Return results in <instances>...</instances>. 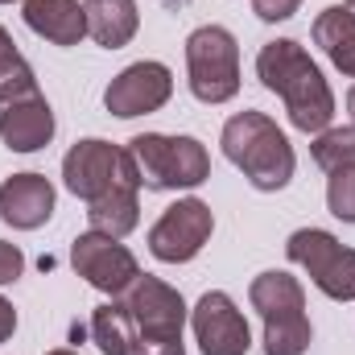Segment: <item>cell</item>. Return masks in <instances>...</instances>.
<instances>
[{
	"label": "cell",
	"mask_w": 355,
	"mask_h": 355,
	"mask_svg": "<svg viewBox=\"0 0 355 355\" xmlns=\"http://www.w3.org/2000/svg\"><path fill=\"white\" fill-rule=\"evenodd\" d=\"M71 265H75V272L87 281L91 289L112 293V297H124L128 285L141 277L137 257H132L116 236H103V232H83V236L75 240Z\"/></svg>",
	"instance_id": "obj_8"
},
{
	"label": "cell",
	"mask_w": 355,
	"mask_h": 355,
	"mask_svg": "<svg viewBox=\"0 0 355 355\" xmlns=\"http://www.w3.org/2000/svg\"><path fill=\"white\" fill-rule=\"evenodd\" d=\"M128 157L145 190H190L211 178V157L194 137L141 132L128 141Z\"/></svg>",
	"instance_id": "obj_3"
},
{
	"label": "cell",
	"mask_w": 355,
	"mask_h": 355,
	"mask_svg": "<svg viewBox=\"0 0 355 355\" xmlns=\"http://www.w3.org/2000/svg\"><path fill=\"white\" fill-rule=\"evenodd\" d=\"M223 157L248 178L257 190H285L289 178L297 170L293 145L285 141V132L268 120L265 112H240L223 124Z\"/></svg>",
	"instance_id": "obj_2"
},
{
	"label": "cell",
	"mask_w": 355,
	"mask_h": 355,
	"mask_svg": "<svg viewBox=\"0 0 355 355\" xmlns=\"http://www.w3.org/2000/svg\"><path fill=\"white\" fill-rule=\"evenodd\" d=\"M132 355H186L182 339H153V335H137Z\"/></svg>",
	"instance_id": "obj_25"
},
{
	"label": "cell",
	"mask_w": 355,
	"mask_h": 355,
	"mask_svg": "<svg viewBox=\"0 0 355 355\" xmlns=\"http://www.w3.org/2000/svg\"><path fill=\"white\" fill-rule=\"evenodd\" d=\"M314 339L310 318H285V322H265V355H306Z\"/></svg>",
	"instance_id": "obj_22"
},
{
	"label": "cell",
	"mask_w": 355,
	"mask_h": 355,
	"mask_svg": "<svg viewBox=\"0 0 355 355\" xmlns=\"http://www.w3.org/2000/svg\"><path fill=\"white\" fill-rule=\"evenodd\" d=\"M327 207H331L335 219L355 223V166H343V170L331 174V182H327Z\"/></svg>",
	"instance_id": "obj_23"
},
{
	"label": "cell",
	"mask_w": 355,
	"mask_h": 355,
	"mask_svg": "<svg viewBox=\"0 0 355 355\" xmlns=\"http://www.w3.org/2000/svg\"><path fill=\"white\" fill-rule=\"evenodd\" d=\"M83 12H87V33L103 50H120L137 37L141 17L132 0H87Z\"/></svg>",
	"instance_id": "obj_17"
},
{
	"label": "cell",
	"mask_w": 355,
	"mask_h": 355,
	"mask_svg": "<svg viewBox=\"0 0 355 355\" xmlns=\"http://www.w3.org/2000/svg\"><path fill=\"white\" fill-rule=\"evenodd\" d=\"M91 339L103 355H132L137 343V327L124 310V302H107V306H95L91 314Z\"/></svg>",
	"instance_id": "obj_19"
},
{
	"label": "cell",
	"mask_w": 355,
	"mask_h": 355,
	"mask_svg": "<svg viewBox=\"0 0 355 355\" xmlns=\"http://www.w3.org/2000/svg\"><path fill=\"white\" fill-rule=\"evenodd\" d=\"M170 95H174V75L166 62H132L107 83L103 107L120 120H132V116H149L166 107Z\"/></svg>",
	"instance_id": "obj_11"
},
{
	"label": "cell",
	"mask_w": 355,
	"mask_h": 355,
	"mask_svg": "<svg viewBox=\"0 0 355 355\" xmlns=\"http://www.w3.org/2000/svg\"><path fill=\"white\" fill-rule=\"evenodd\" d=\"M54 215V186L46 174H12L0 186V219L17 232H33Z\"/></svg>",
	"instance_id": "obj_13"
},
{
	"label": "cell",
	"mask_w": 355,
	"mask_h": 355,
	"mask_svg": "<svg viewBox=\"0 0 355 355\" xmlns=\"http://www.w3.org/2000/svg\"><path fill=\"white\" fill-rule=\"evenodd\" d=\"M46 355H79V352H71V347H54V352H46Z\"/></svg>",
	"instance_id": "obj_29"
},
{
	"label": "cell",
	"mask_w": 355,
	"mask_h": 355,
	"mask_svg": "<svg viewBox=\"0 0 355 355\" xmlns=\"http://www.w3.org/2000/svg\"><path fill=\"white\" fill-rule=\"evenodd\" d=\"M124 310L137 327V335H153V339H182L186 327V302L174 285H166L162 277L141 272L128 293H124Z\"/></svg>",
	"instance_id": "obj_10"
},
{
	"label": "cell",
	"mask_w": 355,
	"mask_h": 355,
	"mask_svg": "<svg viewBox=\"0 0 355 355\" xmlns=\"http://www.w3.org/2000/svg\"><path fill=\"white\" fill-rule=\"evenodd\" d=\"M137 190H141V186H116L112 194L87 202L91 232H103V236L124 240V236L141 223V198H137Z\"/></svg>",
	"instance_id": "obj_18"
},
{
	"label": "cell",
	"mask_w": 355,
	"mask_h": 355,
	"mask_svg": "<svg viewBox=\"0 0 355 355\" xmlns=\"http://www.w3.org/2000/svg\"><path fill=\"white\" fill-rule=\"evenodd\" d=\"M21 8L25 25L54 46H79L87 37V12L79 0H25Z\"/></svg>",
	"instance_id": "obj_14"
},
{
	"label": "cell",
	"mask_w": 355,
	"mask_h": 355,
	"mask_svg": "<svg viewBox=\"0 0 355 355\" xmlns=\"http://www.w3.org/2000/svg\"><path fill=\"white\" fill-rule=\"evenodd\" d=\"M215 232V215L202 198H178L162 211V219L149 227V252L166 265H186L202 252V244Z\"/></svg>",
	"instance_id": "obj_7"
},
{
	"label": "cell",
	"mask_w": 355,
	"mask_h": 355,
	"mask_svg": "<svg viewBox=\"0 0 355 355\" xmlns=\"http://www.w3.org/2000/svg\"><path fill=\"white\" fill-rule=\"evenodd\" d=\"M62 182L83 202H95V198L112 194L116 186H141L128 149H120L112 141H99V137H87V141L71 145V153L62 157Z\"/></svg>",
	"instance_id": "obj_5"
},
{
	"label": "cell",
	"mask_w": 355,
	"mask_h": 355,
	"mask_svg": "<svg viewBox=\"0 0 355 355\" xmlns=\"http://www.w3.org/2000/svg\"><path fill=\"white\" fill-rule=\"evenodd\" d=\"M190 327H194V339H198L202 355H248V347H252L248 318L240 314V306L223 289H211L194 302Z\"/></svg>",
	"instance_id": "obj_9"
},
{
	"label": "cell",
	"mask_w": 355,
	"mask_h": 355,
	"mask_svg": "<svg viewBox=\"0 0 355 355\" xmlns=\"http://www.w3.org/2000/svg\"><path fill=\"white\" fill-rule=\"evenodd\" d=\"M302 8V0H252V12L261 21H289Z\"/></svg>",
	"instance_id": "obj_26"
},
{
	"label": "cell",
	"mask_w": 355,
	"mask_h": 355,
	"mask_svg": "<svg viewBox=\"0 0 355 355\" xmlns=\"http://www.w3.org/2000/svg\"><path fill=\"white\" fill-rule=\"evenodd\" d=\"M29 91H37L33 67L21 58V50L12 46L8 29L0 25V103H8V99H21V95H29Z\"/></svg>",
	"instance_id": "obj_20"
},
{
	"label": "cell",
	"mask_w": 355,
	"mask_h": 355,
	"mask_svg": "<svg viewBox=\"0 0 355 355\" xmlns=\"http://www.w3.org/2000/svg\"><path fill=\"white\" fill-rule=\"evenodd\" d=\"M0 4H12V0H0Z\"/></svg>",
	"instance_id": "obj_31"
},
{
	"label": "cell",
	"mask_w": 355,
	"mask_h": 355,
	"mask_svg": "<svg viewBox=\"0 0 355 355\" xmlns=\"http://www.w3.org/2000/svg\"><path fill=\"white\" fill-rule=\"evenodd\" d=\"M12 331H17V310H12L8 297H0V343H8Z\"/></svg>",
	"instance_id": "obj_27"
},
{
	"label": "cell",
	"mask_w": 355,
	"mask_h": 355,
	"mask_svg": "<svg viewBox=\"0 0 355 355\" xmlns=\"http://www.w3.org/2000/svg\"><path fill=\"white\" fill-rule=\"evenodd\" d=\"M248 302L265 322H285V318H302L306 314V289L297 277H289L285 268H268L248 285Z\"/></svg>",
	"instance_id": "obj_15"
},
{
	"label": "cell",
	"mask_w": 355,
	"mask_h": 355,
	"mask_svg": "<svg viewBox=\"0 0 355 355\" xmlns=\"http://www.w3.org/2000/svg\"><path fill=\"white\" fill-rule=\"evenodd\" d=\"M314 46L327 50V58L347 75L355 79V12L343 8V4H331L314 17Z\"/></svg>",
	"instance_id": "obj_16"
},
{
	"label": "cell",
	"mask_w": 355,
	"mask_h": 355,
	"mask_svg": "<svg viewBox=\"0 0 355 355\" xmlns=\"http://www.w3.org/2000/svg\"><path fill=\"white\" fill-rule=\"evenodd\" d=\"M186 75L198 103H227L240 91V46L223 25H202L186 37Z\"/></svg>",
	"instance_id": "obj_4"
},
{
	"label": "cell",
	"mask_w": 355,
	"mask_h": 355,
	"mask_svg": "<svg viewBox=\"0 0 355 355\" xmlns=\"http://www.w3.org/2000/svg\"><path fill=\"white\" fill-rule=\"evenodd\" d=\"M257 75H261V83L272 95L285 99V112H289L293 128L314 132V137L322 128H331V120H335V91L322 79L318 62L293 37H277V42L261 46Z\"/></svg>",
	"instance_id": "obj_1"
},
{
	"label": "cell",
	"mask_w": 355,
	"mask_h": 355,
	"mask_svg": "<svg viewBox=\"0 0 355 355\" xmlns=\"http://www.w3.org/2000/svg\"><path fill=\"white\" fill-rule=\"evenodd\" d=\"M289 261L310 272V281L335 297V302H355V248H343L331 232L322 227H302L285 244Z\"/></svg>",
	"instance_id": "obj_6"
},
{
	"label": "cell",
	"mask_w": 355,
	"mask_h": 355,
	"mask_svg": "<svg viewBox=\"0 0 355 355\" xmlns=\"http://www.w3.org/2000/svg\"><path fill=\"white\" fill-rule=\"evenodd\" d=\"M347 112H352V124H355V83H352V91H347Z\"/></svg>",
	"instance_id": "obj_28"
},
{
	"label": "cell",
	"mask_w": 355,
	"mask_h": 355,
	"mask_svg": "<svg viewBox=\"0 0 355 355\" xmlns=\"http://www.w3.org/2000/svg\"><path fill=\"white\" fill-rule=\"evenodd\" d=\"M347 8H352V12H355V0H347Z\"/></svg>",
	"instance_id": "obj_30"
},
{
	"label": "cell",
	"mask_w": 355,
	"mask_h": 355,
	"mask_svg": "<svg viewBox=\"0 0 355 355\" xmlns=\"http://www.w3.org/2000/svg\"><path fill=\"white\" fill-rule=\"evenodd\" d=\"M25 272V252L8 240H0V285H12Z\"/></svg>",
	"instance_id": "obj_24"
},
{
	"label": "cell",
	"mask_w": 355,
	"mask_h": 355,
	"mask_svg": "<svg viewBox=\"0 0 355 355\" xmlns=\"http://www.w3.org/2000/svg\"><path fill=\"white\" fill-rule=\"evenodd\" d=\"M0 137L12 153H37L54 141V107L42 91L0 103Z\"/></svg>",
	"instance_id": "obj_12"
},
{
	"label": "cell",
	"mask_w": 355,
	"mask_h": 355,
	"mask_svg": "<svg viewBox=\"0 0 355 355\" xmlns=\"http://www.w3.org/2000/svg\"><path fill=\"white\" fill-rule=\"evenodd\" d=\"M310 153H314V162L327 174H335L343 166H355V124H347V128H322L314 137Z\"/></svg>",
	"instance_id": "obj_21"
}]
</instances>
